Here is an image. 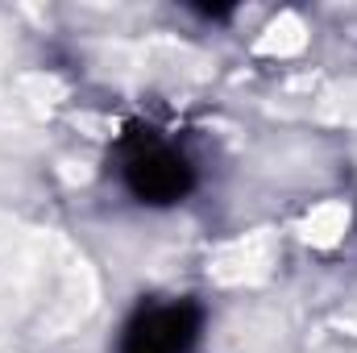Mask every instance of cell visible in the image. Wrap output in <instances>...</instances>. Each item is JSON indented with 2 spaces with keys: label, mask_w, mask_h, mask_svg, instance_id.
<instances>
[{
  "label": "cell",
  "mask_w": 357,
  "mask_h": 353,
  "mask_svg": "<svg viewBox=\"0 0 357 353\" xmlns=\"http://www.w3.org/2000/svg\"><path fill=\"white\" fill-rule=\"evenodd\" d=\"M121 183L125 191L137 200V204H150V208H171L178 200L191 195L195 187V167L191 158L162 142L158 133L150 129H133L125 142H121Z\"/></svg>",
  "instance_id": "cell-1"
},
{
  "label": "cell",
  "mask_w": 357,
  "mask_h": 353,
  "mask_svg": "<svg viewBox=\"0 0 357 353\" xmlns=\"http://www.w3.org/2000/svg\"><path fill=\"white\" fill-rule=\"evenodd\" d=\"M199 333L204 308L195 299H150L125 320L121 353H191Z\"/></svg>",
  "instance_id": "cell-2"
}]
</instances>
